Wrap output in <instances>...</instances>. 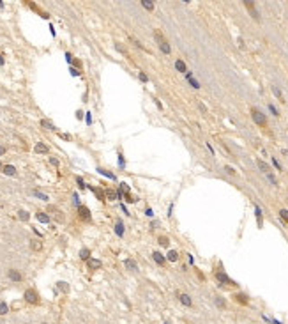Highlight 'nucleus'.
<instances>
[{
    "label": "nucleus",
    "mask_w": 288,
    "mask_h": 324,
    "mask_svg": "<svg viewBox=\"0 0 288 324\" xmlns=\"http://www.w3.org/2000/svg\"><path fill=\"white\" fill-rule=\"evenodd\" d=\"M251 117H253V120H255L258 126H265V124H267V117L262 114L258 108H253V110H251Z\"/></svg>",
    "instance_id": "nucleus-1"
},
{
    "label": "nucleus",
    "mask_w": 288,
    "mask_h": 324,
    "mask_svg": "<svg viewBox=\"0 0 288 324\" xmlns=\"http://www.w3.org/2000/svg\"><path fill=\"white\" fill-rule=\"evenodd\" d=\"M25 301H28V303H32V305L39 303L37 292H36L34 289H28V290H25Z\"/></svg>",
    "instance_id": "nucleus-2"
},
{
    "label": "nucleus",
    "mask_w": 288,
    "mask_h": 324,
    "mask_svg": "<svg viewBox=\"0 0 288 324\" xmlns=\"http://www.w3.org/2000/svg\"><path fill=\"white\" fill-rule=\"evenodd\" d=\"M78 216H80L81 220L89 221V220H90V211L87 209L85 206H80V207H78Z\"/></svg>",
    "instance_id": "nucleus-3"
},
{
    "label": "nucleus",
    "mask_w": 288,
    "mask_h": 324,
    "mask_svg": "<svg viewBox=\"0 0 288 324\" xmlns=\"http://www.w3.org/2000/svg\"><path fill=\"white\" fill-rule=\"evenodd\" d=\"M34 151L37 154H48L50 153V147L46 145V144H42V142H39V144H36V147H34Z\"/></svg>",
    "instance_id": "nucleus-4"
},
{
    "label": "nucleus",
    "mask_w": 288,
    "mask_h": 324,
    "mask_svg": "<svg viewBox=\"0 0 288 324\" xmlns=\"http://www.w3.org/2000/svg\"><path fill=\"white\" fill-rule=\"evenodd\" d=\"M244 5H246V7L249 9L251 16H253V18L258 21V19H260V16H258V13H256V7H255V4H253V2H248V0H246V2H244Z\"/></svg>",
    "instance_id": "nucleus-5"
},
{
    "label": "nucleus",
    "mask_w": 288,
    "mask_h": 324,
    "mask_svg": "<svg viewBox=\"0 0 288 324\" xmlns=\"http://www.w3.org/2000/svg\"><path fill=\"white\" fill-rule=\"evenodd\" d=\"M216 276H217V280H219L221 284H235V282H231L230 278H228V276H226L225 273H221V271H219V273H217Z\"/></svg>",
    "instance_id": "nucleus-6"
},
{
    "label": "nucleus",
    "mask_w": 288,
    "mask_h": 324,
    "mask_svg": "<svg viewBox=\"0 0 288 324\" xmlns=\"http://www.w3.org/2000/svg\"><path fill=\"white\" fill-rule=\"evenodd\" d=\"M9 278H11L13 282H21V275H19L18 271H14V269H9Z\"/></svg>",
    "instance_id": "nucleus-7"
},
{
    "label": "nucleus",
    "mask_w": 288,
    "mask_h": 324,
    "mask_svg": "<svg viewBox=\"0 0 288 324\" xmlns=\"http://www.w3.org/2000/svg\"><path fill=\"white\" fill-rule=\"evenodd\" d=\"M101 266H103L101 260H97V259H89V267H90V269H99Z\"/></svg>",
    "instance_id": "nucleus-8"
},
{
    "label": "nucleus",
    "mask_w": 288,
    "mask_h": 324,
    "mask_svg": "<svg viewBox=\"0 0 288 324\" xmlns=\"http://www.w3.org/2000/svg\"><path fill=\"white\" fill-rule=\"evenodd\" d=\"M152 257H154V260H156V264H159V266H163V264H164V257H163L159 251H154Z\"/></svg>",
    "instance_id": "nucleus-9"
},
{
    "label": "nucleus",
    "mask_w": 288,
    "mask_h": 324,
    "mask_svg": "<svg viewBox=\"0 0 288 324\" xmlns=\"http://www.w3.org/2000/svg\"><path fill=\"white\" fill-rule=\"evenodd\" d=\"M90 190H92V191H94V193L97 195V198H99V200H104V197H106V193H104V191L101 190V188H96V186H90Z\"/></svg>",
    "instance_id": "nucleus-10"
},
{
    "label": "nucleus",
    "mask_w": 288,
    "mask_h": 324,
    "mask_svg": "<svg viewBox=\"0 0 288 324\" xmlns=\"http://www.w3.org/2000/svg\"><path fill=\"white\" fill-rule=\"evenodd\" d=\"M179 298H180V303H182V305H186V306H191V305H193L191 298H189L188 294H180Z\"/></svg>",
    "instance_id": "nucleus-11"
},
{
    "label": "nucleus",
    "mask_w": 288,
    "mask_h": 324,
    "mask_svg": "<svg viewBox=\"0 0 288 324\" xmlns=\"http://www.w3.org/2000/svg\"><path fill=\"white\" fill-rule=\"evenodd\" d=\"M2 170H4V174H7V175H16V168H14L13 165H5Z\"/></svg>",
    "instance_id": "nucleus-12"
},
{
    "label": "nucleus",
    "mask_w": 288,
    "mask_h": 324,
    "mask_svg": "<svg viewBox=\"0 0 288 324\" xmlns=\"http://www.w3.org/2000/svg\"><path fill=\"white\" fill-rule=\"evenodd\" d=\"M154 37L157 39V43H159V44H163V43H166V39H164V36L161 34V30H154Z\"/></svg>",
    "instance_id": "nucleus-13"
},
{
    "label": "nucleus",
    "mask_w": 288,
    "mask_h": 324,
    "mask_svg": "<svg viewBox=\"0 0 288 324\" xmlns=\"http://www.w3.org/2000/svg\"><path fill=\"white\" fill-rule=\"evenodd\" d=\"M175 67H177V71H180V73H186V71H188L184 60H177V62H175Z\"/></svg>",
    "instance_id": "nucleus-14"
},
{
    "label": "nucleus",
    "mask_w": 288,
    "mask_h": 324,
    "mask_svg": "<svg viewBox=\"0 0 288 324\" xmlns=\"http://www.w3.org/2000/svg\"><path fill=\"white\" fill-rule=\"evenodd\" d=\"M37 220L41 223H50V216L44 214V213H37Z\"/></svg>",
    "instance_id": "nucleus-15"
},
{
    "label": "nucleus",
    "mask_w": 288,
    "mask_h": 324,
    "mask_svg": "<svg viewBox=\"0 0 288 324\" xmlns=\"http://www.w3.org/2000/svg\"><path fill=\"white\" fill-rule=\"evenodd\" d=\"M233 298H235V299H237L239 303H242V305H248V298H246L244 294H240V292H239V294H235Z\"/></svg>",
    "instance_id": "nucleus-16"
},
{
    "label": "nucleus",
    "mask_w": 288,
    "mask_h": 324,
    "mask_svg": "<svg viewBox=\"0 0 288 324\" xmlns=\"http://www.w3.org/2000/svg\"><path fill=\"white\" fill-rule=\"evenodd\" d=\"M159 48H161V52H163L164 55H168V53L172 52V48H170V44H168V43H163V44H159Z\"/></svg>",
    "instance_id": "nucleus-17"
},
{
    "label": "nucleus",
    "mask_w": 288,
    "mask_h": 324,
    "mask_svg": "<svg viewBox=\"0 0 288 324\" xmlns=\"http://www.w3.org/2000/svg\"><path fill=\"white\" fill-rule=\"evenodd\" d=\"M80 259H83V260H89V259H90V251H89L87 248H83V250L80 251Z\"/></svg>",
    "instance_id": "nucleus-18"
},
{
    "label": "nucleus",
    "mask_w": 288,
    "mask_h": 324,
    "mask_svg": "<svg viewBox=\"0 0 288 324\" xmlns=\"http://www.w3.org/2000/svg\"><path fill=\"white\" fill-rule=\"evenodd\" d=\"M177 259H179V253H177L175 250L168 251V260H170V262H177Z\"/></svg>",
    "instance_id": "nucleus-19"
},
{
    "label": "nucleus",
    "mask_w": 288,
    "mask_h": 324,
    "mask_svg": "<svg viewBox=\"0 0 288 324\" xmlns=\"http://www.w3.org/2000/svg\"><path fill=\"white\" fill-rule=\"evenodd\" d=\"M258 167H260V170H262V172H265V174H270V172H269V165H267V163H263L262 159H258Z\"/></svg>",
    "instance_id": "nucleus-20"
},
{
    "label": "nucleus",
    "mask_w": 288,
    "mask_h": 324,
    "mask_svg": "<svg viewBox=\"0 0 288 324\" xmlns=\"http://www.w3.org/2000/svg\"><path fill=\"white\" fill-rule=\"evenodd\" d=\"M115 232H117V236H122V234H124V225H122L120 221L115 223Z\"/></svg>",
    "instance_id": "nucleus-21"
},
{
    "label": "nucleus",
    "mask_w": 288,
    "mask_h": 324,
    "mask_svg": "<svg viewBox=\"0 0 288 324\" xmlns=\"http://www.w3.org/2000/svg\"><path fill=\"white\" fill-rule=\"evenodd\" d=\"M124 264H126V267H127V269H136V262L135 260H133V259H127V260H126V262H124Z\"/></svg>",
    "instance_id": "nucleus-22"
},
{
    "label": "nucleus",
    "mask_w": 288,
    "mask_h": 324,
    "mask_svg": "<svg viewBox=\"0 0 288 324\" xmlns=\"http://www.w3.org/2000/svg\"><path fill=\"white\" fill-rule=\"evenodd\" d=\"M106 197H108V200H115V198H117V191L115 190H108V191H106Z\"/></svg>",
    "instance_id": "nucleus-23"
},
{
    "label": "nucleus",
    "mask_w": 288,
    "mask_h": 324,
    "mask_svg": "<svg viewBox=\"0 0 288 324\" xmlns=\"http://www.w3.org/2000/svg\"><path fill=\"white\" fill-rule=\"evenodd\" d=\"M141 5H143L147 11H152V9H154V2H147V0H143V2H141Z\"/></svg>",
    "instance_id": "nucleus-24"
},
{
    "label": "nucleus",
    "mask_w": 288,
    "mask_h": 324,
    "mask_svg": "<svg viewBox=\"0 0 288 324\" xmlns=\"http://www.w3.org/2000/svg\"><path fill=\"white\" fill-rule=\"evenodd\" d=\"M30 248H32V250H41V243L36 241V239H32V241H30Z\"/></svg>",
    "instance_id": "nucleus-25"
},
{
    "label": "nucleus",
    "mask_w": 288,
    "mask_h": 324,
    "mask_svg": "<svg viewBox=\"0 0 288 324\" xmlns=\"http://www.w3.org/2000/svg\"><path fill=\"white\" fill-rule=\"evenodd\" d=\"M41 126H44V128H48V129H55V126H53L50 120H41Z\"/></svg>",
    "instance_id": "nucleus-26"
},
{
    "label": "nucleus",
    "mask_w": 288,
    "mask_h": 324,
    "mask_svg": "<svg viewBox=\"0 0 288 324\" xmlns=\"http://www.w3.org/2000/svg\"><path fill=\"white\" fill-rule=\"evenodd\" d=\"M279 216H281V220H283V221H288V211L287 209L279 211Z\"/></svg>",
    "instance_id": "nucleus-27"
},
{
    "label": "nucleus",
    "mask_w": 288,
    "mask_h": 324,
    "mask_svg": "<svg viewBox=\"0 0 288 324\" xmlns=\"http://www.w3.org/2000/svg\"><path fill=\"white\" fill-rule=\"evenodd\" d=\"M159 245H161V246H168V245H170L168 237H164V236H163V237H159Z\"/></svg>",
    "instance_id": "nucleus-28"
},
{
    "label": "nucleus",
    "mask_w": 288,
    "mask_h": 324,
    "mask_svg": "<svg viewBox=\"0 0 288 324\" xmlns=\"http://www.w3.org/2000/svg\"><path fill=\"white\" fill-rule=\"evenodd\" d=\"M34 195H36V197H39L41 200H48V197H46L44 193H41V191H37V190H34Z\"/></svg>",
    "instance_id": "nucleus-29"
},
{
    "label": "nucleus",
    "mask_w": 288,
    "mask_h": 324,
    "mask_svg": "<svg viewBox=\"0 0 288 324\" xmlns=\"http://www.w3.org/2000/svg\"><path fill=\"white\" fill-rule=\"evenodd\" d=\"M7 310H9V308H7V305H5V303H0V315L7 314Z\"/></svg>",
    "instance_id": "nucleus-30"
},
{
    "label": "nucleus",
    "mask_w": 288,
    "mask_h": 324,
    "mask_svg": "<svg viewBox=\"0 0 288 324\" xmlns=\"http://www.w3.org/2000/svg\"><path fill=\"white\" fill-rule=\"evenodd\" d=\"M19 218L27 221V220H28V213H27V211H19Z\"/></svg>",
    "instance_id": "nucleus-31"
},
{
    "label": "nucleus",
    "mask_w": 288,
    "mask_h": 324,
    "mask_svg": "<svg viewBox=\"0 0 288 324\" xmlns=\"http://www.w3.org/2000/svg\"><path fill=\"white\" fill-rule=\"evenodd\" d=\"M58 287H60L64 292H67V290H69V285H67V284H64V282H58Z\"/></svg>",
    "instance_id": "nucleus-32"
},
{
    "label": "nucleus",
    "mask_w": 288,
    "mask_h": 324,
    "mask_svg": "<svg viewBox=\"0 0 288 324\" xmlns=\"http://www.w3.org/2000/svg\"><path fill=\"white\" fill-rule=\"evenodd\" d=\"M272 91H274V94H276L278 97H279V99H281V101H283V96H281V91H279L278 87H272Z\"/></svg>",
    "instance_id": "nucleus-33"
},
{
    "label": "nucleus",
    "mask_w": 288,
    "mask_h": 324,
    "mask_svg": "<svg viewBox=\"0 0 288 324\" xmlns=\"http://www.w3.org/2000/svg\"><path fill=\"white\" fill-rule=\"evenodd\" d=\"M99 172H101L103 175H106V177H110V179H113V174H110V172H104L103 168H99Z\"/></svg>",
    "instance_id": "nucleus-34"
},
{
    "label": "nucleus",
    "mask_w": 288,
    "mask_h": 324,
    "mask_svg": "<svg viewBox=\"0 0 288 324\" xmlns=\"http://www.w3.org/2000/svg\"><path fill=\"white\" fill-rule=\"evenodd\" d=\"M76 183H78V186H80V188H85V183H83V179H81V177H78Z\"/></svg>",
    "instance_id": "nucleus-35"
},
{
    "label": "nucleus",
    "mask_w": 288,
    "mask_h": 324,
    "mask_svg": "<svg viewBox=\"0 0 288 324\" xmlns=\"http://www.w3.org/2000/svg\"><path fill=\"white\" fill-rule=\"evenodd\" d=\"M216 305L219 306V308H223V306H225V301H223V299H219V298H217V299H216Z\"/></svg>",
    "instance_id": "nucleus-36"
},
{
    "label": "nucleus",
    "mask_w": 288,
    "mask_h": 324,
    "mask_svg": "<svg viewBox=\"0 0 288 324\" xmlns=\"http://www.w3.org/2000/svg\"><path fill=\"white\" fill-rule=\"evenodd\" d=\"M140 80H141V82H147L149 78H147V75H145V73H140Z\"/></svg>",
    "instance_id": "nucleus-37"
},
{
    "label": "nucleus",
    "mask_w": 288,
    "mask_h": 324,
    "mask_svg": "<svg viewBox=\"0 0 288 324\" xmlns=\"http://www.w3.org/2000/svg\"><path fill=\"white\" fill-rule=\"evenodd\" d=\"M117 50H118V52H122V53H127V52H126V48H124V46H120V44H117Z\"/></svg>",
    "instance_id": "nucleus-38"
},
{
    "label": "nucleus",
    "mask_w": 288,
    "mask_h": 324,
    "mask_svg": "<svg viewBox=\"0 0 288 324\" xmlns=\"http://www.w3.org/2000/svg\"><path fill=\"white\" fill-rule=\"evenodd\" d=\"M65 60H67V62H73V57H71V53H65Z\"/></svg>",
    "instance_id": "nucleus-39"
},
{
    "label": "nucleus",
    "mask_w": 288,
    "mask_h": 324,
    "mask_svg": "<svg viewBox=\"0 0 288 324\" xmlns=\"http://www.w3.org/2000/svg\"><path fill=\"white\" fill-rule=\"evenodd\" d=\"M269 108H270V112H272V114H274V115H278V110H276V108H274V106H272V105H269Z\"/></svg>",
    "instance_id": "nucleus-40"
},
{
    "label": "nucleus",
    "mask_w": 288,
    "mask_h": 324,
    "mask_svg": "<svg viewBox=\"0 0 288 324\" xmlns=\"http://www.w3.org/2000/svg\"><path fill=\"white\" fill-rule=\"evenodd\" d=\"M2 154H5V147H4V145H0V156H2Z\"/></svg>",
    "instance_id": "nucleus-41"
},
{
    "label": "nucleus",
    "mask_w": 288,
    "mask_h": 324,
    "mask_svg": "<svg viewBox=\"0 0 288 324\" xmlns=\"http://www.w3.org/2000/svg\"><path fill=\"white\" fill-rule=\"evenodd\" d=\"M2 64H4V57H2V55H0V66H2Z\"/></svg>",
    "instance_id": "nucleus-42"
},
{
    "label": "nucleus",
    "mask_w": 288,
    "mask_h": 324,
    "mask_svg": "<svg viewBox=\"0 0 288 324\" xmlns=\"http://www.w3.org/2000/svg\"><path fill=\"white\" fill-rule=\"evenodd\" d=\"M0 168H4V167H2V165H0Z\"/></svg>",
    "instance_id": "nucleus-43"
}]
</instances>
